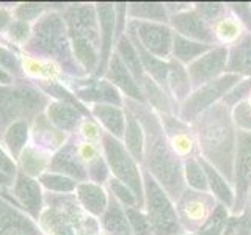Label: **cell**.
Returning a JSON list of instances; mask_svg holds the SVG:
<instances>
[{
	"label": "cell",
	"mask_w": 251,
	"mask_h": 235,
	"mask_svg": "<svg viewBox=\"0 0 251 235\" xmlns=\"http://www.w3.org/2000/svg\"><path fill=\"white\" fill-rule=\"evenodd\" d=\"M115 52L120 55V58L123 60L126 68L130 70V74L133 75V78H135L138 86H140L141 83L146 80L148 74L145 72L143 65H141V61H140L138 53H137L135 47H133V44H132V41L129 39L127 35H123L120 39H118L116 47H115Z\"/></svg>",
	"instance_id": "cell-36"
},
{
	"label": "cell",
	"mask_w": 251,
	"mask_h": 235,
	"mask_svg": "<svg viewBox=\"0 0 251 235\" xmlns=\"http://www.w3.org/2000/svg\"><path fill=\"white\" fill-rule=\"evenodd\" d=\"M71 135L60 132L47 121L44 113L38 115L33 122L30 124V144L38 147L46 154H55L58 149L66 143Z\"/></svg>",
	"instance_id": "cell-21"
},
{
	"label": "cell",
	"mask_w": 251,
	"mask_h": 235,
	"mask_svg": "<svg viewBox=\"0 0 251 235\" xmlns=\"http://www.w3.org/2000/svg\"><path fill=\"white\" fill-rule=\"evenodd\" d=\"M74 60L86 77L98 72L100 60L99 22L94 3H77L61 8Z\"/></svg>",
	"instance_id": "cell-4"
},
{
	"label": "cell",
	"mask_w": 251,
	"mask_h": 235,
	"mask_svg": "<svg viewBox=\"0 0 251 235\" xmlns=\"http://www.w3.org/2000/svg\"><path fill=\"white\" fill-rule=\"evenodd\" d=\"M44 115L55 129L66 133V135H77L78 125L83 121V118H90L75 107L65 104V102L50 100L46 107Z\"/></svg>",
	"instance_id": "cell-22"
},
{
	"label": "cell",
	"mask_w": 251,
	"mask_h": 235,
	"mask_svg": "<svg viewBox=\"0 0 251 235\" xmlns=\"http://www.w3.org/2000/svg\"><path fill=\"white\" fill-rule=\"evenodd\" d=\"M182 235H198V234H190V232H185V234H182Z\"/></svg>",
	"instance_id": "cell-55"
},
{
	"label": "cell",
	"mask_w": 251,
	"mask_h": 235,
	"mask_svg": "<svg viewBox=\"0 0 251 235\" xmlns=\"http://www.w3.org/2000/svg\"><path fill=\"white\" fill-rule=\"evenodd\" d=\"M210 28L214 31V38H215L217 46H223V47L234 46L243 35L247 33L245 28L242 25V22L235 18L231 10L227 11L223 18H220Z\"/></svg>",
	"instance_id": "cell-33"
},
{
	"label": "cell",
	"mask_w": 251,
	"mask_h": 235,
	"mask_svg": "<svg viewBox=\"0 0 251 235\" xmlns=\"http://www.w3.org/2000/svg\"><path fill=\"white\" fill-rule=\"evenodd\" d=\"M49 163H50V155L39 151L38 147H35L30 143L22 151L19 159L16 160L18 171L33 179H38L41 174H44L46 171H49Z\"/></svg>",
	"instance_id": "cell-32"
},
{
	"label": "cell",
	"mask_w": 251,
	"mask_h": 235,
	"mask_svg": "<svg viewBox=\"0 0 251 235\" xmlns=\"http://www.w3.org/2000/svg\"><path fill=\"white\" fill-rule=\"evenodd\" d=\"M105 190L108 191V194L115 198L118 202L121 204L124 209H130V207H138V201H137V196L133 194V191L130 188L120 182L118 179L110 176V179L107 180V184L104 185ZM140 209V207H138Z\"/></svg>",
	"instance_id": "cell-39"
},
{
	"label": "cell",
	"mask_w": 251,
	"mask_h": 235,
	"mask_svg": "<svg viewBox=\"0 0 251 235\" xmlns=\"http://www.w3.org/2000/svg\"><path fill=\"white\" fill-rule=\"evenodd\" d=\"M21 60H22V72L27 80L50 82V80H61L63 78L61 69L52 61L33 58L24 53H21Z\"/></svg>",
	"instance_id": "cell-30"
},
{
	"label": "cell",
	"mask_w": 251,
	"mask_h": 235,
	"mask_svg": "<svg viewBox=\"0 0 251 235\" xmlns=\"http://www.w3.org/2000/svg\"><path fill=\"white\" fill-rule=\"evenodd\" d=\"M85 169H86V174H88V182L98 184V185H105L110 176H112L110 174L108 164L102 154L99 157H96L94 160L86 163Z\"/></svg>",
	"instance_id": "cell-46"
},
{
	"label": "cell",
	"mask_w": 251,
	"mask_h": 235,
	"mask_svg": "<svg viewBox=\"0 0 251 235\" xmlns=\"http://www.w3.org/2000/svg\"><path fill=\"white\" fill-rule=\"evenodd\" d=\"M240 80L242 77L226 72L225 75L215 78V80L193 90L190 96L177 107L179 119L192 125L196 118L201 116L204 112H207L210 107H214L218 102H222L225 94Z\"/></svg>",
	"instance_id": "cell-9"
},
{
	"label": "cell",
	"mask_w": 251,
	"mask_h": 235,
	"mask_svg": "<svg viewBox=\"0 0 251 235\" xmlns=\"http://www.w3.org/2000/svg\"><path fill=\"white\" fill-rule=\"evenodd\" d=\"M100 229L105 235H132L126 209L108 194V206L99 218Z\"/></svg>",
	"instance_id": "cell-28"
},
{
	"label": "cell",
	"mask_w": 251,
	"mask_h": 235,
	"mask_svg": "<svg viewBox=\"0 0 251 235\" xmlns=\"http://www.w3.org/2000/svg\"><path fill=\"white\" fill-rule=\"evenodd\" d=\"M145 187V213L148 215L154 235H182L185 231L180 226L175 201L155 180L143 169Z\"/></svg>",
	"instance_id": "cell-8"
},
{
	"label": "cell",
	"mask_w": 251,
	"mask_h": 235,
	"mask_svg": "<svg viewBox=\"0 0 251 235\" xmlns=\"http://www.w3.org/2000/svg\"><path fill=\"white\" fill-rule=\"evenodd\" d=\"M126 215H127V219H129L132 235H154L151 223H149L148 215L145 213L143 209H138V207L126 209Z\"/></svg>",
	"instance_id": "cell-43"
},
{
	"label": "cell",
	"mask_w": 251,
	"mask_h": 235,
	"mask_svg": "<svg viewBox=\"0 0 251 235\" xmlns=\"http://www.w3.org/2000/svg\"><path fill=\"white\" fill-rule=\"evenodd\" d=\"M38 180L43 190L50 194H74L78 185V182H75L74 179L52 171H46L44 174L38 177Z\"/></svg>",
	"instance_id": "cell-38"
},
{
	"label": "cell",
	"mask_w": 251,
	"mask_h": 235,
	"mask_svg": "<svg viewBox=\"0 0 251 235\" xmlns=\"http://www.w3.org/2000/svg\"><path fill=\"white\" fill-rule=\"evenodd\" d=\"M200 162H201L204 171H206V176H207L209 193L214 196L218 204H222V206H225L229 212H232L234 204H235V191H234L232 184L222 174V172H218L214 166H212L210 163L202 160L201 157H200Z\"/></svg>",
	"instance_id": "cell-25"
},
{
	"label": "cell",
	"mask_w": 251,
	"mask_h": 235,
	"mask_svg": "<svg viewBox=\"0 0 251 235\" xmlns=\"http://www.w3.org/2000/svg\"><path fill=\"white\" fill-rule=\"evenodd\" d=\"M184 182L188 190L209 193L207 176L198 155L188 157L184 160Z\"/></svg>",
	"instance_id": "cell-37"
},
{
	"label": "cell",
	"mask_w": 251,
	"mask_h": 235,
	"mask_svg": "<svg viewBox=\"0 0 251 235\" xmlns=\"http://www.w3.org/2000/svg\"><path fill=\"white\" fill-rule=\"evenodd\" d=\"M100 151L108 164L110 174L126 184L133 194L137 196L138 207H145V187H143V169L126 149L121 140H118L104 132L100 140Z\"/></svg>",
	"instance_id": "cell-7"
},
{
	"label": "cell",
	"mask_w": 251,
	"mask_h": 235,
	"mask_svg": "<svg viewBox=\"0 0 251 235\" xmlns=\"http://www.w3.org/2000/svg\"><path fill=\"white\" fill-rule=\"evenodd\" d=\"M49 171L74 179L78 184L88 182L85 164L77 152V135H71L66 143L50 155Z\"/></svg>",
	"instance_id": "cell-19"
},
{
	"label": "cell",
	"mask_w": 251,
	"mask_h": 235,
	"mask_svg": "<svg viewBox=\"0 0 251 235\" xmlns=\"http://www.w3.org/2000/svg\"><path fill=\"white\" fill-rule=\"evenodd\" d=\"M227 55H229V47L215 46L187 66L193 90L226 74Z\"/></svg>",
	"instance_id": "cell-14"
},
{
	"label": "cell",
	"mask_w": 251,
	"mask_h": 235,
	"mask_svg": "<svg viewBox=\"0 0 251 235\" xmlns=\"http://www.w3.org/2000/svg\"><path fill=\"white\" fill-rule=\"evenodd\" d=\"M0 143H2L8 155L16 162L24 149L30 143V122L27 121L11 122L2 132V135H0Z\"/></svg>",
	"instance_id": "cell-29"
},
{
	"label": "cell",
	"mask_w": 251,
	"mask_h": 235,
	"mask_svg": "<svg viewBox=\"0 0 251 235\" xmlns=\"http://www.w3.org/2000/svg\"><path fill=\"white\" fill-rule=\"evenodd\" d=\"M231 119L237 132L251 133V105L248 104V100L240 102L231 108Z\"/></svg>",
	"instance_id": "cell-48"
},
{
	"label": "cell",
	"mask_w": 251,
	"mask_h": 235,
	"mask_svg": "<svg viewBox=\"0 0 251 235\" xmlns=\"http://www.w3.org/2000/svg\"><path fill=\"white\" fill-rule=\"evenodd\" d=\"M124 107L133 113L145 132V157L141 169H145L176 202L187 188L184 182V160L173 151L159 116L151 107L129 99H124Z\"/></svg>",
	"instance_id": "cell-1"
},
{
	"label": "cell",
	"mask_w": 251,
	"mask_h": 235,
	"mask_svg": "<svg viewBox=\"0 0 251 235\" xmlns=\"http://www.w3.org/2000/svg\"><path fill=\"white\" fill-rule=\"evenodd\" d=\"M226 72L251 80V35L245 33L229 47Z\"/></svg>",
	"instance_id": "cell-27"
},
{
	"label": "cell",
	"mask_w": 251,
	"mask_h": 235,
	"mask_svg": "<svg viewBox=\"0 0 251 235\" xmlns=\"http://www.w3.org/2000/svg\"><path fill=\"white\" fill-rule=\"evenodd\" d=\"M126 110V130L123 135V144L126 146V149L129 151V154L138 162V164L141 166L143 163V157H145V132L143 127H141L140 121L137 119L130 110Z\"/></svg>",
	"instance_id": "cell-31"
},
{
	"label": "cell",
	"mask_w": 251,
	"mask_h": 235,
	"mask_svg": "<svg viewBox=\"0 0 251 235\" xmlns=\"http://www.w3.org/2000/svg\"><path fill=\"white\" fill-rule=\"evenodd\" d=\"M217 201L210 193L193 191L185 188L180 198L175 202L177 218L185 232L196 234L206 224L212 212L217 207Z\"/></svg>",
	"instance_id": "cell-11"
},
{
	"label": "cell",
	"mask_w": 251,
	"mask_h": 235,
	"mask_svg": "<svg viewBox=\"0 0 251 235\" xmlns=\"http://www.w3.org/2000/svg\"><path fill=\"white\" fill-rule=\"evenodd\" d=\"M22 53L55 63L63 77H86L74 60L61 10H49L31 25V36Z\"/></svg>",
	"instance_id": "cell-3"
},
{
	"label": "cell",
	"mask_w": 251,
	"mask_h": 235,
	"mask_svg": "<svg viewBox=\"0 0 251 235\" xmlns=\"http://www.w3.org/2000/svg\"><path fill=\"white\" fill-rule=\"evenodd\" d=\"M127 18L140 22L168 24L170 14L163 2H133L127 3Z\"/></svg>",
	"instance_id": "cell-34"
},
{
	"label": "cell",
	"mask_w": 251,
	"mask_h": 235,
	"mask_svg": "<svg viewBox=\"0 0 251 235\" xmlns=\"http://www.w3.org/2000/svg\"><path fill=\"white\" fill-rule=\"evenodd\" d=\"M102 135H104V130L100 129V125L93 119V118H83V121L78 125V130H77V137L83 140V141H88V143L93 144H100V140Z\"/></svg>",
	"instance_id": "cell-49"
},
{
	"label": "cell",
	"mask_w": 251,
	"mask_h": 235,
	"mask_svg": "<svg viewBox=\"0 0 251 235\" xmlns=\"http://www.w3.org/2000/svg\"><path fill=\"white\" fill-rule=\"evenodd\" d=\"M13 22V8L0 6V35H5Z\"/></svg>",
	"instance_id": "cell-51"
},
{
	"label": "cell",
	"mask_w": 251,
	"mask_h": 235,
	"mask_svg": "<svg viewBox=\"0 0 251 235\" xmlns=\"http://www.w3.org/2000/svg\"><path fill=\"white\" fill-rule=\"evenodd\" d=\"M159 119L162 122L165 135L168 138V143L171 144L173 151H175L180 159L185 160L188 157L198 155L195 133L190 124L179 119L177 115H163V116H159Z\"/></svg>",
	"instance_id": "cell-18"
},
{
	"label": "cell",
	"mask_w": 251,
	"mask_h": 235,
	"mask_svg": "<svg viewBox=\"0 0 251 235\" xmlns=\"http://www.w3.org/2000/svg\"><path fill=\"white\" fill-rule=\"evenodd\" d=\"M49 10L50 8H47V5L44 3H19L13 8V19L35 24Z\"/></svg>",
	"instance_id": "cell-45"
},
{
	"label": "cell",
	"mask_w": 251,
	"mask_h": 235,
	"mask_svg": "<svg viewBox=\"0 0 251 235\" xmlns=\"http://www.w3.org/2000/svg\"><path fill=\"white\" fill-rule=\"evenodd\" d=\"M251 96V80L250 78H242L239 83H235L232 88L225 94V97L222 99V104H225L227 108H232L240 102L248 100Z\"/></svg>",
	"instance_id": "cell-47"
},
{
	"label": "cell",
	"mask_w": 251,
	"mask_h": 235,
	"mask_svg": "<svg viewBox=\"0 0 251 235\" xmlns=\"http://www.w3.org/2000/svg\"><path fill=\"white\" fill-rule=\"evenodd\" d=\"M198 155L234 184V163L237 152V129L231 110L218 102L192 124ZM234 187V185H232Z\"/></svg>",
	"instance_id": "cell-2"
},
{
	"label": "cell",
	"mask_w": 251,
	"mask_h": 235,
	"mask_svg": "<svg viewBox=\"0 0 251 235\" xmlns=\"http://www.w3.org/2000/svg\"><path fill=\"white\" fill-rule=\"evenodd\" d=\"M50 99L27 78L16 80L10 86L0 85V135L16 121L33 122V119L44 113Z\"/></svg>",
	"instance_id": "cell-6"
},
{
	"label": "cell",
	"mask_w": 251,
	"mask_h": 235,
	"mask_svg": "<svg viewBox=\"0 0 251 235\" xmlns=\"http://www.w3.org/2000/svg\"><path fill=\"white\" fill-rule=\"evenodd\" d=\"M126 33L132 35L141 44V47H143L146 52L154 55V57L160 60L171 58L175 31H173V28L168 24L140 22V21L129 19Z\"/></svg>",
	"instance_id": "cell-12"
},
{
	"label": "cell",
	"mask_w": 251,
	"mask_h": 235,
	"mask_svg": "<svg viewBox=\"0 0 251 235\" xmlns=\"http://www.w3.org/2000/svg\"><path fill=\"white\" fill-rule=\"evenodd\" d=\"M212 47H215V46L196 43V41H192V39H187L184 36L175 33V38H173L171 58L176 60L177 63H180V65H184L187 68L196 58H200L201 55L209 52Z\"/></svg>",
	"instance_id": "cell-35"
},
{
	"label": "cell",
	"mask_w": 251,
	"mask_h": 235,
	"mask_svg": "<svg viewBox=\"0 0 251 235\" xmlns=\"http://www.w3.org/2000/svg\"><path fill=\"white\" fill-rule=\"evenodd\" d=\"M11 184H13V179L0 171V187H11Z\"/></svg>",
	"instance_id": "cell-53"
},
{
	"label": "cell",
	"mask_w": 251,
	"mask_h": 235,
	"mask_svg": "<svg viewBox=\"0 0 251 235\" xmlns=\"http://www.w3.org/2000/svg\"><path fill=\"white\" fill-rule=\"evenodd\" d=\"M242 210H248L251 212V187H250V190L247 193V198H245V202H243V209Z\"/></svg>",
	"instance_id": "cell-54"
},
{
	"label": "cell",
	"mask_w": 251,
	"mask_h": 235,
	"mask_svg": "<svg viewBox=\"0 0 251 235\" xmlns=\"http://www.w3.org/2000/svg\"><path fill=\"white\" fill-rule=\"evenodd\" d=\"M14 201L25 213L38 223L44 210V190L38 179L28 177L18 171L10 187Z\"/></svg>",
	"instance_id": "cell-15"
},
{
	"label": "cell",
	"mask_w": 251,
	"mask_h": 235,
	"mask_svg": "<svg viewBox=\"0 0 251 235\" xmlns=\"http://www.w3.org/2000/svg\"><path fill=\"white\" fill-rule=\"evenodd\" d=\"M104 78L107 82L112 83L115 88L123 94L124 99L143 102V104H146L145 96H143V93H141V88L138 86L137 80L130 74V70L126 68V65L116 52L112 55V58H110V61H108Z\"/></svg>",
	"instance_id": "cell-20"
},
{
	"label": "cell",
	"mask_w": 251,
	"mask_h": 235,
	"mask_svg": "<svg viewBox=\"0 0 251 235\" xmlns=\"http://www.w3.org/2000/svg\"><path fill=\"white\" fill-rule=\"evenodd\" d=\"M232 14L237 18L248 35H251V2H231L227 3Z\"/></svg>",
	"instance_id": "cell-50"
},
{
	"label": "cell",
	"mask_w": 251,
	"mask_h": 235,
	"mask_svg": "<svg viewBox=\"0 0 251 235\" xmlns=\"http://www.w3.org/2000/svg\"><path fill=\"white\" fill-rule=\"evenodd\" d=\"M38 226L46 235H105L99 219L86 213L74 194L47 193Z\"/></svg>",
	"instance_id": "cell-5"
},
{
	"label": "cell",
	"mask_w": 251,
	"mask_h": 235,
	"mask_svg": "<svg viewBox=\"0 0 251 235\" xmlns=\"http://www.w3.org/2000/svg\"><path fill=\"white\" fill-rule=\"evenodd\" d=\"M167 88L168 96L175 102V105L179 107L182 102L190 96L193 91V86L188 77L187 68L180 65L176 60H168V78H167Z\"/></svg>",
	"instance_id": "cell-26"
},
{
	"label": "cell",
	"mask_w": 251,
	"mask_h": 235,
	"mask_svg": "<svg viewBox=\"0 0 251 235\" xmlns=\"http://www.w3.org/2000/svg\"><path fill=\"white\" fill-rule=\"evenodd\" d=\"M14 82H16V78L10 72H6L5 69L0 68V85H2V86H10Z\"/></svg>",
	"instance_id": "cell-52"
},
{
	"label": "cell",
	"mask_w": 251,
	"mask_h": 235,
	"mask_svg": "<svg viewBox=\"0 0 251 235\" xmlns=\"http://www.w3.org/2000/svg\"><path fill=\"white\" fill-rule=\"evenodd\" d=\"M75 199L80 207L93 218L99 219L108 206V191L104 185L93 182H82L75 188Z\"/></svg>",
	"instance_id": "cell-23"
},
{
	"label": "cell",
	"mask_w": 251,
	"mask_h": 235,
	"mask_svg": "<svg viewBox=\"0 0 251 235\" xmlns=\"http://www.w3.org/2000/svg\"><path fill=\"white\" fill-rule=\"evenodd\" d=\"M168 25L173 28V31H175L176 35H180L196 43L217 46L214 31H212L210 25L201 18L193 6L188 8L185 11L170 16Z\"/></svg>",
	"instance_id": "cell-17"
},
{
	"label": "cell",
	"mask_w": 251,
	"mask_h": 235,
	"mask_svg": "<svg viewBox=\"0 0 251 235\" xmlns=\"http://www.w3.org/2000/svg\"><path fill=\"white\" fill-rule=\"evenodd\" d=\"M90 115L100 129L108 135L123 140L126 130V110L124 107H116L110 104H98L90 107Z\"/></svg>",
	"instance_id": "cell-24"
},
{
	"label": "cell",
	"mask_w": 251,
	"mask_h": 235,
	"mask_svg": "<svg viewBox=\"0 0 251 235\" xmlns=\"http://www.w3.org/2000/svg\"><path fill=\"white\" fill-rule=\"evenodd\" d=\"M60 82L88 108L98 104L124 107L123 94L104 77H63Z\"/></svg>",
	"instance_id": "cell-10"
},
{
	"label": "cell",
	"mask_w": 251,
	"mask_h": 235,
	"mask_svg": "<svg viewBox=\"0 0 251 235\" xmlns=\"http://www.w3.org/2000/svg\"><path fill=\"white\" fill-rule=\"evenodd\" d=\"M0 68L5 69L6 72H10L16 80H22L24 72H22V60L21 55L11 47L5 44H0Z\"/></svg>",
	"instance_id": "cell-41"
},
{
	"label": "cell",
	"mask_w": 251,
	"mask_h": 235,
	"mask_svg": "<svg viewBox=\"0 0 251 235\" xmlns=\"http://www.w3.org/2000/svg\"><path fill=\"white\" fill-rule=\"evenodd\" d=\"M232 185L235 191V204L231 215H239L251 187V133L237 132V152H235Z\"/></svg>",
	"instance_id": "cell-13"
},
{
	"label": "cell",
	"mask_w": 251,
	"mask_h": 235,
	"mask_svg": "<svg viewBox=\"0 0 251 235\" xmlns=\"http://www.w3.org/2000/svg\"><path fill=\"white\" fill-rule=\"evenodd\" d=\"M231 212L227 210L222 204H217L215 210L212 212V215L209 216V219L206 221L201 229L196 232L198 235H223L225 226L227 218H229Z\"/></svg>",
	"instance_id": "cell-40"
},
{
	"label": "cell",
	"mask_w": 251,
	"mask_h": 235,
	"mask_svg": "<svg viewBox=\"0 0 251 235\" xmlns=\"http://www.w3.org/2000/svg\"><path fill=\"white\" fill-rule=\"evenodd\" d=\"M248 104H250V105H251V96H250V97H248Z\"/></svg>",
	"instance_id": "cell-56"
},
{
	"label": "cell",
	"mask_w": 251,
	"mask_h": 235,
	"mask_svg": "<svg viewBox=\"0 0 251 235\" xmlns=\"http://www.w3.org/2000/svg\"><path fill=\"white\" fill-rule=\"evenodd\" d=\"M193 8L210 27L229 11L227 3L223 2H193Z\"/></svg>",
	"instance_id": "cell-42"
},
{
	"label": "cell",
	"mask_w": 251,
	"mask_h": 235,
	"mask_svg": "<svg viewBox=\"0 0 251 235\" xmlns=\"http://www.w3.org/2000/svg\"><path fill=\"white\" fill-rule=\"evenodd\" d=\"M31 25H33V24L13 19L11 25L8 27L6 33H5L6 35V39L14 47H21V49H24V46L28 43V39L31 36Z\"/></svg>",
	"instance_id": "cell-44"
},
{
	"label": "cell",
	"mask_w": 251,
	"mask_h": 235,
	"mask_svg": "<svg viewBox=\"0 0 251 235\" xmlns=\"http://www.w3.org/2000/svg\"><path fill=\"white\" fill-rule=\"evenodd\" d=\"M99 22V38H100V60L98 72L93 77H104L108 61L115 53V47L118 43L116 38V11L115 3H94Z\"/></svg>",
	"instance_id": "cell-16"
}]
</instances>
